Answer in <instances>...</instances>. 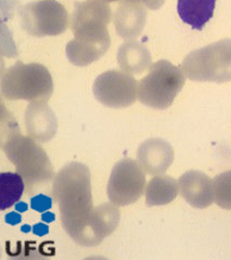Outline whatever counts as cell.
I'll list each match as a JSON object with an SVG mask.
<instances>
[{"mask_svg":"<svg viewBox=\"0 0 231 260\" xmlns=\"http://www.w3.org/2000/svg\"><path fill=\"white\" fill-rule=\"evenodd\" d=\"M132 2H139L142 3V4H145L147 8H149L150 10H157L162 6L164 0H132Z\"/></svg>","mask_w":231,"mask_h":260,"instance_id":"obj_22","label":"cell"},{"mask_svg":"<svg viewBox=\"0 0 231 260\" xmlns=\"http://www.w3.org/2000/svg\"><path fill=\"white\" fill-rule=\"evenodd\" d=\"M121 213L114 203H101L82 222L67 233L73 241L83 247H94L113 233L120 223Z\"/></svg>","mask_w":231,"mask_h":260,"instance_id":"obj_9","label":"cell"},{"mask_svg":"<svg viewBox=\"0 0 231 260\" xmlns=\"http://www.w3.org/2000/svg\"><path fill=\"white\" fill-rule=\"evenodd\" d=\"M146 172L138 161L124 158L114 164L107 182V196L118 207L138 201L146 190Z\"/></svg>","mask_w":231,"mask_h":260,"instance_id":"obj_6","label":"cell"},{"mask_svg":"<svg viewBox=\"0 0 231 260\" xmlns=\"http://www.w3.org/2000/svg\"><path fill=\"white\" fill-rule=\"evenodd\" d=\"M52 198L61 214V223L69 233L93 210L91 171L80 161H71L52 181Z\"/></svg>","mask_w":231,"mask_h":260,"instance_id":"obj_1","label":"cell"},{"mask_svg":"<svg viewBox=\"0 0 231 260\" xmlns=\"http://www.w3.org/2000/svg\"><path fill=\"white\" fill-rule=\"evenodd\" d=\"M26 185L18 172H2L0 175V210L11 208L22 199Z\"/></svg>","mask_w":231,"mask_h":260,"instance_id":"obj_19","label":"cell"},{"mask_svg":"<svg viewBox=\"0 0 231 260\" xmlns=\"http://www.w3.org/2000/svg\"><path fill=\"white\" fill-rule=\"evenodd\" d=\"M179 192V182L168 175H156L147 185L146 205L148 207L166 206L173 202Z\"/></svg>","mask_w":231,"mask_h":260,"instance_id":"obj_18","label":"cell"},{"mask_svg":"<svg viewBox=\"0 0 231 260\" xmlns=\"http://www.w3.org/2000/svg\"><path fill=\"white\" fill-rule=\"evenodd\" d=\"M24 31L34 37L57 36L67 30L68 13L60 3L43 0L24 6L20 12Z\"/></svg>","mask_w":231,"mask_h":260,"instance_id":"obj_7","label":"cell"},{"mask_svg":"<svg viewBox=\"0 0 231 260\" xmlns=\"http://www.w3.org/2000/svg\"><path fill=\"white\" fill-rule=\"evenodd\" d=\"M111 44L110 38L105 40H80L74 38L68 42L66 55L68 61L78 67H86L99 59L108 50Z\"/></svg>","mask_w":231,"mask_h":260,"instance_id":"obj_15","label":"cell"},{"mask_svg":"<svg viewBox=\"0 0 231 260\" xmlns=\"http://www.w3.org/2000/svg\"><path fill=\"white\" fill-rule=\"evenodd\" d=\"M26 131L31 138L41 143H47L54 138L57 121L50 108L45 104H31L25 112Z\"/></svg>","mask_w":231,"mask_h":260,"instance_id":"obj_13","label":"cell"},{"mask_svg":"<svg viewBox=\"0 0 231 260\" xmlns=\"http://www.w3.org/2000/svg\"><path fill=\"white\" fill-rule=\"evenodd\" d=\"M217 0H178L181 20L194 30H203L213 17Z\"/></svg>","mask_w":231,"mask_h":260,"instance_id":"obj_17","label":"cell"},{"mask_svg":"<svg viewBox=\"0 0 231 260\" xmlns=\"http://www.w3.org/2000/svg\"><path fill=\"white\" fill-rule=\"evenodd\" d=\"M112 19L111 9L103 0H87L76 4L71 18V29L80 40L110 38L107 25Z\"/></svg>","mask_w":231,"mask_h":260,"instance_id":"obj_10","label":"cell"},{"mask_svg":"<svg viewBox=\"0 0 231 260\" xmlns=\"http://www.w3.org/2000/svg\"><path fill=\"white\" fill-rule=\"evenodd\" d=\"M3 150L9 160L16 167V171L24 178L29 194L54 181L51 161L34 138L20 135L19 132L12 133L5 139Z\"/></svg>","mask_w":231,"mask_h":260,"instance_id":"obj_2","label":"cell"},{"mask_svg":"<svg viewBox=\"0 0 231 260\" xmlns=\"http://www.w3.org/2000/svg\"><path fill=\"white\" fill-rule=\"evenodd\" d=\"M185 80L186 76L179 67L160 59L150 66L149 73L138 82V100L155 110H166L184 88Z\"/></svg>","mask_w":231,"mask_h":260,"instance_id":"obj_4","label":"cell"},{"mask_svg":"<svg viewBox=\"0 0 231 260\" xmlns=\"http://www.w3.org/2000/svg\"><path fill=\"white\" fill-rule=\"evenodd\" d=\"M117 62L125 73L141 74L152 66V55L148 48L130 40L118 49Z\"/></svg>","mask_w":231,"mask_h":260,"instance_id":"obj_16","label":"cell"},{"mask_svg":"<svg viewBox=\"0 0 231 260\" xmlns=\"http://www.w3.org/2000/svg\"><path fill=\"white\" fill-rule=\"evenodd\" d=\"M187 79L199 82L231 80V40L218 41L191 51L181 64Z\"/></svg>","mask_w":231,"mask_h":260,"instance_id":"obj_5","label":"cell"},{"mask_svg":"<svg viewBox=\"0 0 231 260\" xmlns=\"http://www.w3.org/2000/svg\"><path fill=\"white\" fill-rule=\"evenodd\" d=\"M179 189L185 201L194 208H208L215 202L213 180L201 171L185 172L179 178Z\"/></svg>","mask_w":231,"mask_h":260,"instance_id":"obj_11","label":"cell"},{"mask_svg":"<svg viewBox=\"0 0 231 260\" xmlns=\"http://www.w3.org/2000/svg\"><path fill=\"white\" fill-rule=\"evenodd\" d=\"M51 205H52L51 199L42 194L35 196V198L31 200V207H33V209L41 213L48 210L51 207Z\"/></svg>","mask_w":231,"mask_h":260,"instance_id":"obj_21","label":"cell"},{"mask_svg":"<svg viewBox=\"0 0 231 260\" xmlns=\"http://www.w3.org/2000/svg\"><path fill=\"white\" fill-rule=\"evenodd\" d=\"M215 202L223 209H231V171L217 175L213 180Z\"/></svg>","mask_w":231,"mask_h":260,"instance_id":"obj_20","label":"cell"},{"mask_svg":"<svg viewBox=\"0 0 231 260\" xmlns=\"http://www.w3.org/2000/svg\"><path fill=\"white\" fill-rule=\"evenodd\" d=\"M138 83L134 76L112 69L99 75L93 83V94L105 107L125 108L137 99Z\"/></svg>","mask_w":231,"mask_h":260,"instance_id":"obj_8","label":"cell"},{"mask_svg":"<svg viewBox=\"0 0 231 260\" xmlns=\"http://www.w3.org/2000/svg\"><path fill=\"white\" fill-rule=\"evenodd\" d=\"M147 12L138 2L124 0L114 15L115 31L124 40H134L143 31Z\"/></svg>","mask_w":231,"mask_h":260,"instance_id":"obj_14","label":"cell"},{"mask_svg":"<svg viewBox=\"0 0 231 260\" xmlns=\"http://www.w3.org/2000/svg\"><path fill=\"white\" fill-rule=\"evenodd\" d=\"M2 93L8 100L47 104L54 93V81L44 66L17 62L3 74Z\"/></svg>","mask_w":231,"mask_h":260,"instance_id":"obj_3","label":"cell"},{"mask_svg":"<svg viewBox=\"0 0 231 260\" xmlns=\"http://www.w3.org/2000/svg\"><path fill=\"white\" fill-rule=\"evenodd\" d=\"M174 160V150L169 143L160 138L147 139L137 150V161L148 175L163 174Z\"/></svg>","mask_w":231,"mask_h":260,"instance_id":"obj_12","label":"cell"},{"mask_svg":"<svg viewBox=\"0 0 231 260\" xmlns=\"http://www.w3.org/2000/svg\"><path fill=\"white\" fill-rule=\"evenodd\" d=\"M103 2H106V3H112V2H117V0H103Z\"/></svg>","mask_w":231,"mask_h":260,"instance_id":"obj_23","label":"cell"}]
</instances>
